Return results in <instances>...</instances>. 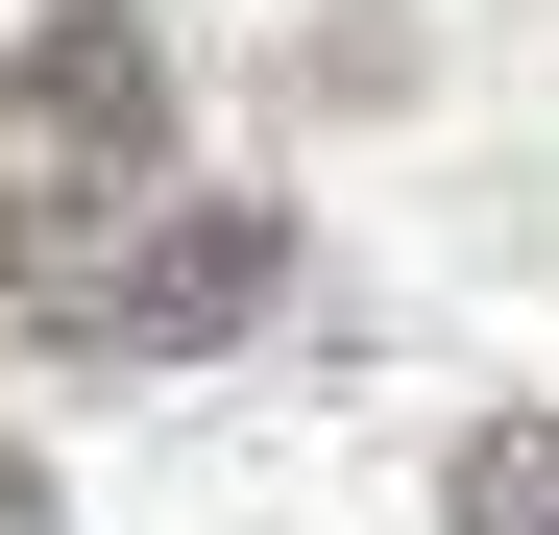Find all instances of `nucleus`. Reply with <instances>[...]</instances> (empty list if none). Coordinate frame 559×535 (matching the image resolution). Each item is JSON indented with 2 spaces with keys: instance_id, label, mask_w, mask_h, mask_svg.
<instances>
[{
  "instance_id": "obj_4",
  "label": "nucleus",
  "mask_w": 559,
  "mask_h": 535,
  "mask_svg": "<svg viewBox=\"0 0 559 535\" xmlns=\"http://www.w3.org/2000/svg\"><path fill=\"white\" fill-rule=\"evenodd\" d=\"M0 535H73V511H49V463H0Z\"/></svg>"
},
{
  "instance_id": "obj_3",
  "label": "nucleus",
  "mask_w": 559,
  "mask_h": 535,
  "mask_svg": "<svg viewBox=\"0 0 559 535\" xmlns=\"http://www.w3.org/2000/svg\"><path fill=\"white\" fill-rule=\"evenodd\" d=\"M438 535H559V414H487V438H462Z\"/></svg>"
},
{
  "instance_id": "obj_2",
  "label": "nucleus",
  "mask_w": 559,
  "mask_h": 535,
  "mask_svg": "<svg viewBox=\"0 0 559 535\" xmlns=\"http://www.w3.org/2000/svg\"><path fill=\"white\" fill-rule=\"evenodd\" d=\"M267 293H293V219H267V195H146V219L49 293V366H219Z\"/></svg>"
},
{
  "instance_id": "obj_1",
  "label": "nucleus",
  "mask_w": 559,
  "mask_h": 535,
  "mask_svg": "<svg viewBox=\"0 0 559 535\" xmlns=\"http://www.w3.org/2000/svg\"><path fill=\"white\" fill-rule=\"evenodd\" d=\"M146 195H170V25L146 0H49L0 49V317H49Z\"/></svg>"
}]
</instances>
